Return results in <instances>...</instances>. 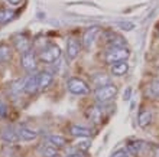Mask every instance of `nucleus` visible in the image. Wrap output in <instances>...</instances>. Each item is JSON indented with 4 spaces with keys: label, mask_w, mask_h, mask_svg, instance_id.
<instances>
[{
    "label": "nucleus",
    "mask_w": 159,
    "mask_h": 157,
    "mask_svg": "<svg viewBox=\"0 0 159 157\" xmlns=\"http://www.w3.org/2000/svg\"><path fill=\"white\" fill-rule=\"evenodd\" d=\"M130 56V50L126 46H120V48H109L104 54V61L109 65H114L121 61H127Z\"/></svg>",
    "instance_id": "obj_1"
},
{
    "label": "nucleus",
    "mask_w": 159,
    "mask_h": 157,
    "mask_svg": "<svg viewBox=\"0 0 159 157\" xmlns=\"http://www.w3.org/2000/svg\"><path fill=\"white\" fill-rule=\"evenodd\" d=\"M39 61L43 63H54L61 58V48L55 43L46 45L43 49L39 52Z\"/></svg>",
    "instance_id": "obj_2"
},
{
    "label": "nucleus",
    "mask_w": 159,
    "mask_h": 157,
    "mask_svg": "<svg viewBox=\"0 0 159 157\" xmlns=\"http://www.w3.org/2000/svg\"><path fill=\"white\" fill-rule=\"evenodd\" d=\"M117 95V87L113 85V84H107V85H103V87L96 88L94 91V97L100 104H106L111 101Z\"/></svg>",
    "instance_id": "obj_3"
},
{
    "label": "nucleus",
    "mask_w": 159,
    "mask_h": 157,
    "mask_svg": "<svg viewBox=\"0 0 159 157\" xmlns=\"http://www.w3.org/2000/svg\"><path fill=\"white\" fill-rule=\"evenodd\" d=\"M67 89L71 94L74 95H87L90 94V87H88V84L81 78H77V76H72L67 81Z\"/></svg>",
    "instance_id": "obj_4"
},
{
    "label": "nucleus",
    "mask_w": 159,
    "mask_h": 157,
    "mask_svg": "<svg viewBox=\"0 0 159 157\" xmlns=\"http://www.w3.org/2000/svg\"><path fill=\"white\" fill-rule=\"evenodd\" d=\"M38 55L35 54L34 49L28 50L25 54H22L20 56V65L22 68L26 71V72H30V74H34V71H36L38 68Z\"/></svg>",
    "instance_id": "obj_5"
},
{
    "label": "nucleus",
    "mask_w": 159,
    "mask_h": 157,
    "mask_svg": "<svg viewBox=\"0 0 159 157\" xmlns=\"http://www.w3.org/2000/svg\"><path fill=\"white\" fill-rule=\"evenodd\" d=\"M100 32V28L98 26H91V28H88L85 29V32L83 33V41H81V45L85 48V49H91V46L94 45V42H96V37Z\"/></svg>",
    "instance_id": "obj_6"
},
{
    "label": "nucleus",
    "mask_w": 159,
    "mask_h": 157,
    "mask_svg": "<svg viewBox=\"0 0 159 157\" xmlns=\"http://www.w3.org/2000/svg\"><path fill=\"white\" fill-rule=\"evenodd\" d=\"M23 91L26 94H35L39 91V81H38V74H29L23 79Z\"/></svg>",
    "instance_id": "obj_7"
},
{
    "label": "nucleus",
    "mask_w": 159,
    "mask_h": 157,
    "mask_svg": "<svg viewBox=\"0 0 159 157\" xmlns=\"http://www.w3.org/2000/svg\"><path fill=\"white\" fill-rule=\"evenodd\" d=\"M148 147H149L148 143H145L143 140H138V138H134V140H129L127 141V146H126L127 151H129L130 154H133V156H140V154H142Z\"/></svg>",
    "instance_id": "obj_8"
},
{
    "label": "nucleus",
    "mask_w": 159,
    "mask_h": 157,
    "mask_svg": "<svg viewBox=\"0 0 159 157\" xmlns=\"http://www.w3.org/2000/svg\"><path fill=\"white\" fill-rule=\"evenodd\" d=\"M80 49H81V43L78 42V39L70 37L67 41V50H65L68 61H74L80 55Z\"/></svg>",
    "instance_id": "obj_9"
},
{
    "label": "nucleus",
    "mask_w": 159,
    "mask_h": 157,
    "mask_svg": "<svg viewBox=\"0 0 159 157\" xmlns=\"http://www.w3.org/2000/svg\"><path fill=\"white\" fill-rule=\"evenodd\" d=\"M104 41L109 45V48H120V46H126V43H127L125 41V37H121L120 35L111 32V30L104 33Z\"/></svg>",
    "instance_id": "obj_10"
},
{
    "label": "nucleus",
    "mask_w": 159,
    "mask_h": 157,
    "mask_svg": "<svg viewBox=\"0 0 159 157\" xmlns=\"http://www.w3.org/2000/svg\"><path fill=\"white\" fill-rule=\"evenodd\" d=\"M13 45H15L17 52H20V54H25V52L32 49L30 41L26 36H22V35H17V36L13 37Z\"/></svg>",
    "instance_id": "obj_11"
},
{
    "label": "nucleus",
    "mask_w": 159,
    "mask_h": 157,
    "mask_svg": "<svg viewBox=\"0 0 159 157\" xmlns=\"http://www.w3.org/2000/svg\"><path fill=\"white\" fill-rule=\"evenodd\" d=\"M16 131H17V136H19V141H26L28 143V141H34L38 138V133L29 127H25V125L19 127Z\"/></svg>",
    "instance_id": "obj_12"
},
{
    "label": "nucleus",
    "mask_w": 159,
    "mask_h": 157,
    "mask_svg": "<svg viewBox=\"0 0 159 157\" xmlns=\"http://www.w3.org/2000/svg\"><path fill=\"white\" fill-rule=\"evenodd\" d=\"M2 140L4 143H7V144H16L17 141H19V136H17L16 128L10 127V125L4 127L2 130Z\"/></svg>",
    "instance_id": "obj_13"
},
{
    "label": "nucleus",
    "mask_w": 159,
    "mask_h": 157,
    "mask_svg": "<svg viewBox=\"0 0 159 157\" xmlns=\"http://www.w3.org/2000/svg\"><path fill=\"white\" fill-rule=\"evenodd\" d=\"M38 81H39V89H48L54 82V74L51 71H42L38 74Z\"/></svg>",
    "instance_id": "obj_14"
},
{
    "label": "nucleus",
    "mask_w": 159,
    "mask_h": 157,
    "mask_svg": "<svg viewBox=\"0 0 159 157\" xmlns=\"http://www.w3.org/2000/svg\"><path fill=\"white\" fill-rule=\"evenodd\" d=\"M91 130L84 125H78V124H72L70 125V134L74 137H78V138H88L91 136Z\"/></svg>",
    "instance_id": "obj_15"
},
{
    "label": "nucleus",
    "mask_w": 159,
    "mask_h": 157,
    "mask_svg": "<svg viewBox=\"0 0 159 157\" xmlns=\"http://www.w3.org/2000/svg\"><path fill=\"white\" fill-rule=\"evenodd\" d=\"M46 141L49 143L51 146H54L55 149H64L67 147L68 141L64 136H59V134H51V136L46 137Z\"/></svg>",
    "instance_id": "obj_16"
},
{
    "label": "nucleus",
    "mask_w": 159,
    "mask_h": 157,
    "mask_svg": "<svg viewBox=\"0 0 159 157\" xmlns=\"http://www.w3.org/2000/svg\"><path fill=\"white\" fill-rule=\"evenodd\" d=\"M127 71H129L127 61H121V62L111 65V75H114V76H123V75L127 74Z\"/></svg>",
    "instance_id": "obj_17"
},
{
    "label": "nucleus",
    "mask_w": 159,
    "mask_h": 157,
    "mask_svg": "<svg viewBox=\"0 0 159 157\" xmlns=\"http://www.w3.org/2000/svg\"><path fill=\"white\" fill-rule=\"evenodd\" d=\"M91 84H93V85H94L96 88L103 87V85H107V84H110V78H109V76H107L106 74H103V72H98V74H93Z\"/></svg>",
    "instance_id": "obj_18"
},
{
    "label": "nucleus",
    "mask_w": 159,
    "mask_h": 157,
    "mask_svg": "<svg viewBox=\"0 0 159 157\" xmlns=\"http://www.w3.org/2000/svg\"><path fill=\"white\" fill-rule=\"evenodd\" d=\"M152 123V112L149 110H142L138 116V124L142 128L148 127Z\"/></svg>",
    "instance_id": "obj_19"
},
{
    "label": "nucleus",
    "mask_w": 159,
    "mask_h": 157,
    "mask_svg": "<svg viewBox=\"0 0 159 157\" xmlns=\"http://www.w3.org/2000/svg\"><path fill=\"white\" fill-rule=\"evenodd\" d=\"M39 153H41V156H43V157H57L58 156V149H55L54 146H51L49 143H46V144L41 146Z\"/></svg>",
    "instance_id": "obj_20"
},
{
    "label": "nucleus",
    "mask_w": 159,
    "mask_h": 157,
    "mask_svg": "<svg viewBox=\"0 0 159 157\" xmlns=\"http://www.w3.org/2000/svg\"><path fill=\"white\" fill-rule=\"evenodd\" d=\"M88 116H90V118H91L93 123L100 124L101 121H103V110H101L100 107H93V108H90Z\"/></svg>",
    "instance_id": "obj_21"
},
{
    "label": "nucleus",
    "mask_w": 159,
    "mask_h": 157,
    "mask_svg": "<svg viewBox=\"0 0 159 157\" xmlns=\"http://www.w3.org/2000/svg\"><path fill=\"white\" fill-rule=\"evenodd\" d=\"M146 92H148V95H149L151 98L159 99V79H156V81H152V82L148 85Z\"/></svg>",
    "instance_id": "obj_22"
},
{
    "label": "nucleus",
    "mask_w": 159,
    "mask_h": 157,
    "mask_svg": "<svg viewBox=\"0 0 159 157\" xmlns=\"http://www.w3.org/2000/svg\"><path fill=\"white\" fill-rule=\"evenodd\" d=\"M72 146H74L78 151H87V150L91 147V141L88 140V138H78Z\"/></svg>",
    "instance_id": "obj_23"
},
{
    "label": "nucleus",
    "mask_w": 159,
    "mask_h": 157,
    "mask_svg": "<svg viewBox=\"0 0 159 157\" xmlns=\"http://www.w3.org/2000/svg\"><path fill=\"white\" fill-rule=\"evenodd\" d=\"M12 58V50L7 45H0V63L7 62Z\"/></svg>",
    "instance_id": "obj_24"
},
{
    "label": "nucleus",
    "mask_w": 159,
    "mask_h": 157,
    "mask_svg": "<svg viewBox=\"0 0 159 157\" xmlns=\"http://www.w3.org/2000/svg\"><path fill=\"white\" fill-rule=\"evenodd\" d=\"M13 16H15L13 10H10V9H2L0 10V25H4L9 20H12Z\"/></svg>",
    "instance_id": "obj_25"
},
{
    "label": "nucleus",
    "mask_w": 159,
    "mask_h": 157,
    "mask_svg": "<svg viewBox=\"0 0 159 157\" xmlns=\"http://www.w3.org/2000/svg\"><path fill=\"white\" fill-rule=\"evenodd\" d=\"M111 157H130V153L127 151V149H119L111 154Z\"/></svg>",
    "instance_id": "obj_26"
},
{
    "label": "nucleus",
    "mask_w": 159,
    "mask_h": 157,
    "mask_svg": "<svg viewBox=\"0 0 159 157\" xmlns=\"http://www.w3.org/2000/svg\"><path fill=\"white\" fill-rule=\"evenodd\" d=\"M119 28H121L123 30H133L134 29V23H132V22H120L119 23Z\"/></svg>",
    "instance_id": "obj_27"
},
{
    "label": "nucleus",
    "mask_w": 159,
    "mask_h": 157,
    "mask_svg": "<svg viewBox=\"0 0 159 157\" xmlns=\"http://www.w3.org/2000/svg\"><path fill=\"white\" fill-rule=\"evenodd\" d=\"M149 150L153 157H159V146L158 144H149Z\"/></svg>",
    "instance_id": "obj_28"
},
{
    "label": "nucleus",
    "mask_w": 159,
    "mask_h": 157,
    "mask_svg": "<svg viewBox=\"0 0 159 157\" xmlns=\"http://www.w3.org/2000/svg\"><path fill=\"white\" fill-rule=\"evenodd\" d=\"M6 112H7L6 105H4V104H0V117H4L6 116Z\"/></svg>",
    "instance_id": "obj_29"
},
{
    "label": "nucleus",
    "mask_w": 159,
    "mask_h": 157,
    "mask_svg": "<svg viewBox=\"0 0 159 157\" xmlns=\"http://www.w3.org/2000/svg\"><path fill=\"white\" fill-rule=\"evenodd\" d=\"M7 2H9L10 4H19L22 0H7Z\"/></svg>",
    "instance_id": "obj_30"
},
{
    "label": "nucleus",
    "mask_w": 159,
    "mask_h": 157,
    "mask_svg": "<svg viewBox=\"0 0 159 157\" xmlns=\"http://www.w3.org/2000/svg\"><path fill=\"white\" fill-rule=\"evenodd\" d=\"M65 157H84L83 153H78V154H70V156H65Z\"/></svg>",
    "instance_id": "obj_31"
},
{
    "label": "nucleus",
    "mask_w": 159,
    "mask_h": 157,
    "mask_svg": "<svg viewBox=\"0 0 159 157\" xmlns=\"http://www.w3.org/2000/svg\"><path fill=\"white\" fill-rule=\"evenodd\" d=\"M129 97H130V88L127 89V92H125V99H129Z\"/></svg>",
    "instance_id": "obj_32"
},
{
    "label": "nucleus",
    "mask_w": 159,
    "mask_h": 157,
    "mask_svg": "<svg viewBox=\"0 0 159 157\" xmlns=\"http://www.w3.org/2000/svg\"><path fill=\"white\" fill-rule=\"evenodd\" d=\"M57 157H59V156H57Z\"/></svg>",
    "instance_id": "obj_33"
},
{
    "label": "nucleus",
    "mask_w": 159,
    "mask_h": 157,
    "mask_svg": "<svg viewBox=\"0 0 159 157\" xmlns=\"http://www.w3.org/2000/svg\"><path fill=\"white\" fill-rule=\"evenodd\" d=\"M158 71H159V68H158Z\"/></svg>",
    "instance_id": "obj_34"
}]
</instances>
